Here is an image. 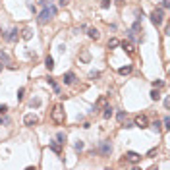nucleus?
I'll return each mask as SVG.
<instances>
[{"label": "nucleus", "instance_id": "nucleus-1", "mask_svg": "<svg viewBox=\"0 0 170 170\" xmlns=\"http://www.w3.org/2000/svg\"><path fill=\"white\" fill-rule=\"evenodd\" d=\"M50 118H52L54 124H64V122H66V112H64V106L62 104H56L54 108H52Z\"/></svg>", "mask_w": 170, "mask_h": 170}, {"label": "nucleus", "instance_id": "nucleus-2", "mask_svg": "<svg viewBox=\"0 0 170 170\" xmlns=\"http://www.w3.org/2000/svg\"><path fill=\"white\" fill-rule=\"evenodd\" d=\"M54 15H56V8L49 4V6H45V10L39 14V23H46V21H50Z\"/></svg>", "mask_w": 170, "mask_h": 170}, {"label": "nucleus", "instance_id": "nucleus-3", "mask_svg": "<svg viewBox=\"0 0 170 170\" xmlns=\"http://www.w3.org/2000/svg\"><path fill=\"white\" fill-rule=\"evenodd\" d=\"M151 21H153L155 25H161L162 21H164V10H162V8L153 10V12H151Z\"/></svg>", "mask_w": 170, "mask_h": 170}, {"label": "nucleus", "instance_id": "nucleus-4", "mask_svg": "<svg viewBox=\"0 0 170 170\" xmlns=\"http://www.w3.org/2000/svg\"><path fill=\"white\" fill-rule=\"evenodd\" d=\"M99 153L103 157L110 155V153H112V143H110V141H103V143H100V147H99Z\"/></svg>", "mask_w": 170, "mask_h": 170}, {"label": "nucleus", "instance_id": "nucleus-5", "mask_svg": "<svg viewBox=\"0 0 170 170\" xmlns=\"http://www.w3.org/2000/svg\"><path fill=\"white\" fill-rule=\"evenodd\" d=\"M134 126H137V127H147V126H149V120H147V116H145V114H139V116H135V120H134Z\"/></svg>", "mask_w": 170, "mask_h": 170}, {"label": "nucleus", "instance_id": "nucleus-6", "mask_svg": "<svg viewBox=\"0 0 170 170\" xmlns=\"http://www.w3.org/2000/svg\"><path fill=\"white\" fill-rule=\"evenodd\" d=\"M126 161L131 162V164H137V162H141V155H137L134 151H127L126 153Z\"/></svg>", "mask_w": 170, "mask_h": 170}, {"label": "nucleus", "instance_id": "nucleus-7", "mask_svg": "<svg viewBox=\"0 0 170 170\" xmlns=\"http://www.w3.org/2000/svg\"><path fill=\"white\" fill-rule=\"evenodd\" d=\"M2 37H4L6 41H18V39H19V31H18V29H10L8 33H2Z\"/></svg>", "mask_w": 170, "mask_h": 170}, {"label": "nucleus", "instance_id": "nucleus-8", "mask_svg": "<svg viewBox=\"0 0 170 170\" xmlns=\"http://www.w3.org/2000/svg\"><path fill=\"white\" fill-rule=\"evenodd\" d=\"M23 122H25V126H35V124H39V118L35 114H27L23 118Z\"/></svg>", "mask_w": 170, "mask_h": 170}, {"label": "nucleus", "instance_id": "nucleus-9", "mask_svg": "<svg viewBox=\"0 0 170 170\" xmlns=\"http://www.w3.org/2000/svg\"><path fill=\"white\" fill-rule=\"evenodd\" d=\"M62 79H64V83H66V85H72L73 81H76V73H73V72H66Z\"/></svg>", "mask_w": 170, "mask_h": 170}, {"label": "nucleus", "instance_id": "nucleus-10", "mask_svg": "<svg viewBox=\"0 0 170 170\" xmlns=\"http://www.w3.org/2000/svg\"><path fill=\"white\" fill-rule=\"evenodd\" d=\"M50 149L56 153V155H60L62 153V143L60 141H50Z\"/></svg>", "mask_w": 170, "mask_h": 170}, {"label": "nucleus", "instance_id": "nucleus-11", "mask_svg": "<svg viewBox=\"0 0 170 170\" xmlns=\"http://www.w3.org/2000/svg\"><path fill=\"white\" fill-rule=\"evenodd\" d=\"M120 46H122L124 50H127L130 54H134V52H135V50H134V45H131V42H126V41H124V42H120Z\"/></svg>", "mask_w": 170, "mask_h": 170}, {"label": "nucleus", "instance_id": "nucleus-12", "mask_svg": "<svg viewBox=\"0 0 170 170\" xmlns=\"http://www.w3.org/2000/svg\"><path fill=\"white\" fill-rule=\"evenodd\" d=\"M87 35L91 37V39H95V41H97L99 37H100V33H99V29H95V27H91V29H87Z\"/></svg>", "mask_w": 170, "mask_h": 170}, {"label": "nucleus", "instance_id": "nucleus-13", "mask_svg": "<svg viewBox=\"0 0 170 170\" xmlns=\"http://www.w3.org/2000/svg\"><path fill=\"white\" fill-rule=\"evenodd\" d=\"M127 37H130V41H134V42H139L141 39H143V37H137V33H135V31H127Z\"/></svg>", "mask_w": 170, "mask_h": 170}, {"label": "nucleus", "instance_id": "nucleus-14", "mask_svg": "<svg viewBox=\"0 0 170 170\" xmlns=\"http://www.w3.org/2000/svg\"><path fill=\"white\" fill-rule=\"evenodd\" d=\"M45 66H46V70H52V68H54V60H52V56L45 58Z\"/></svg>", "mask_w": 170, "mask_h": 170}, {"label": "nucleus", "instance_id": "nucleus-15", "mask_svg": "<svg viewBox=\"0 0 170 170\" xmlns=\"http://www.w3.org/2000/svg\"><path fill=\"white\" fill-rule=\"evenodd\" d=\"M46 81H49V83L52 85V89H54V93H60V87H58V85H56L54 77H46Z\"/></svg>", "mask_w": 170, "mask_h": 170}, {"label": "nucleus", "instance_id": "nucleus-16", "mask_svg": "<svg viewBox=\"0 0 170 170\" xmlns=\"http://www.w3.org/2000/svg\"><path fill=\"white\" fill-rule=\"evenodd\" d=\"M110 116H112V108H110V106H104V112H103V118H104V120H108Z\"/></svg>", "mask_w": 170, "mask_h": 170}, {"label": "nucleus", "instance_id": "nucleus-17", "mask_svg": "<svg viewBox=\"0 0 170 170\" xmlns=\"http://www.w3.org/2000/svg\"><path fill=\"white\" fill-rule=\"evenodd\" d=\"M56 141H60L64 145V143H66V134H64V131H58V134H56Z\"/></svg>", "mask_w": 170, "mask_h": 170}, {"label": "nucleus", "instance_id": "nucleus-18", "mask_svg": "<svg viewBox=\"0 0 170 170\" xmlns=\"http://www.w3.org/2000/svg\"><path fill=\"white\" fill-rule=\"evenodd\" d=\"M0 62H4V64H10V56L6 54V52H2V50H0Z\"/></svg>", "mask_w": 170, "mask_h": 170}, {"label": "nucleus", "instance_id": "nucleus-19", "mask_svg": "<svg viewBox=\"0 0 170 170\" xmlns=\"http://www.w3.org/2000/svg\"><path fill=\"white\" fill-rule=\"evenodd\" d=\"M21 37H23L25 41H29L31 37H33V29H25V31H23V35H21Z\"/></svg>", "mask_w": 170, "mask_h": 170}, {"label": "nucleus", "instance_id": "nucleus-20", "mask_svg": "<svg viewBox=\"0 0 170 170\" xmlns=\"http://www.w3.org/2000/svg\"><path fill=\"white\" fill-rule=\"evenodd\" d=\"M116 46H120V41L118 39H110L108 41V49H116Z\"/></svg>", "mask_w": 170, "mask_h": 170}, {"label": "nucleus", "instance_id": "nucleus-21", "mask_svg": "<svg viewBox=\"0 0 170 170\" xmlns=\"http://www.w3.org/2000/svg\"><path fill=\"white\" fill-rule=\"evenodd\" d=\"M120 73H122V76H127V73H130L131 72V66H124V68H120V70H118Z\"/></svg>", "mask_w": 170, "mask_h": 170}, {"label": "nucleus", "instance_id": "nucleus-22", "mask_svg": "<svg viewBox=\"0 0 170 170\" xmlns=\"http://www.w3.org/2000/svg\"><path fill=\"white\" fill-rule=\"evenodd\" d=\"M151 99H153V100H158V99H161V93H158V89H153V91H151Z\"/></svg>", "mask_w": 170, "mask_h": 170}, {"label": "nucleus", "instance_id": "nucleus-23", "mask_svg": "<svg viewBox=\"0 0 170 170\" xmlns=\"http://www.w3.org/2000/svg\"><path fill=\"white\" fill-rule=\"evenodd\" d=\"M151 127H153V131H157V134H158V131H161V122H153Z\"/></svg>", "mask_w": 170, "mask_h": 170}, {"label": "nucleus", "instance_id": "nucleus-24", "mask_svg": "<svg viewBox=\"0 0 170 170\" xmlns=\"http://www.w3.org/2000/svg\"><path fill=\"white\" fill-rule=\"evenodd\" d=\"M162 127H164V130H168V127H170V120H168V116H164V120H162Z\"/></svg>", "mask_w": 170, "mask_h": 170}, {"label": "nucleus", "instance_id": "nucleus-25", "mask_svg": "<svg viewBox=\"0 0 170 170\" xmlns=\"http://www.w3.org/2000/svg\"><path fill=\"white\" fill-rule=\"evenodd\" d=\"M85 145H83V141H76V145H73V149H76V151H81Z\"/></svg>", "mask_w": 170, "mask_h": 170}, {"label": "nucleus", "instance_id": "nucleus-26", "mask_svg": "<svg viewBox=\"0 0 170 170\" xmlns=\"http://www.w3.org/2000/svg\"><path fill=\"white\" fill-rule=\"evenodd\" d=\"M2 124H10V118H8V116H2V114H0V126H2Z\"/></svg>", "mask_w": 170, "mask_h": 170}, {"label": "nucleus", "instance_id": "nucleus-27", "mask_svg": "<svg viewBox=\"0 0 170 170\" xmlns=\"http://www.w3.org/2000/svg\"><path fill=\"white\" fill-rule=\"evenodd\" d=\"M100 8H110V0H100Z\"/></svg>", "mask_w": 170, "mask_h": 170}, {"label": "nucleus", "instance_id": "nucleus-28", "mask_svg": "<svg viewBox=\"0 0 170 170\" xmlns=\"http://www.w3.org/2000/svg\"><path fill=\"white\" fill-rule=\"evenodd\" d=\"M33 106H35V108L41 106V99H33V100H31V108H33Z\"/></svg>", "mask_w": 170, "mask_h": 170}, {"label": "nucleus", "instance_id": "nucleus-29", "mask_svg": "<svg viewBox=\"0 0 170 170\" xmlns=\"http://www.w3.org/2000/svg\"><path fill=\"white\" fill-rule=\"evenodd\" d=\"M23 95H25V89L21 87V89H18V100H21L23 99Z\"/></svg>", "mask_w": 170, "mask_h": 170}, {"label": "nucleus", "instance_id": "nucleus-30", "mask_svg": "<svg viewBox=\"0 0 170 170\" xmlns=\"http://www.w3.org/2000/svg\"><path fill=\"white\" fill-rule=\"evenodd\" d=\"M162 85H164V81H161V79H158V81H153V87H155V89L162 87Z\"/></svg>", "mask_w": 170, "mask_h": 170}, {"label": "nucleus", "instance_id": "nucleus-31", "mask_svg": "<svg viewBox=\"0 0 170 170\" xmlns=\"http://www.w3.org/2000/svg\"><path fill=\"white\" fill-rule=\"evenodd\" d=\"M8 112V104H0V114H6Z\"/></svg>", "mask_w": 170, "mask_h": 170}, {"label": "nucleus", "instance_id": "nucleus-32", "mask_svg": "<svg viewBox=\"0 0 170 170\" xmlns=\"http://www.w3.org/2000/svg\"><path fill=\"white\" fill-rule=\"evenodd\" d=\"M99 76H100V72H97V70L89 72V77H99Z\"/></svg>", "mask_w": 170, "mask_h": 170}, {"label": "nucleus", "instance_id": "nucleus-33", "mask_svg": "<svg viewBox=\"0 0 170 170\" xmlns=\"http://www.w3.org/2000/svg\"><path fill=\"white\" fill-rule=\"evenodd\" d=\"M155 155H157V149H151V151L147 153V157H155Z\"/></svg>", "mask_w": 170, "mask_h": 170}, {"label": "nucleus", "instance_id": "nucleus-34", "mask_svg": "<svg viewBox=\"0 0 170 170\" xmlns=\"http://www.w3.org/2000/svg\"><path fill=\"white\" fill-rule=\"evenodd\" d=\"M58 4H60V6L64 8V6H68V4H70V0H60V2H58Z\"/></svg>", "mask_w": 170, "mask_h": 170}, {"label": "nucleus", "instance_id": "nucleus-35", "mask_svg": "<svg viewBox=\"0 0 170 170\" xmlns=\"http://www.w3.org/2000/svg\"><path fill=\"white\" fill-rule=\"evenodd\" d=\"M124 118H126V112H118V120L122 122V120H124Z\"/></svg>", "mask_w": 170, "mask_h": 170}, {"label": "nucleus", "instance_id": "nucleus-36", "mask_svg": "<svg viewBox=\"0 0 170 170\" xmlns=\"http://www.w3.org/2000/svg\"><path fill=\"white\" fill-rule=\"evenodd\" d=\"M162 6H164V8H168V6H170V0H162Z\"/></svg>", "mask_w": 170, "mask_h": 170}]
</instances>
